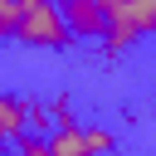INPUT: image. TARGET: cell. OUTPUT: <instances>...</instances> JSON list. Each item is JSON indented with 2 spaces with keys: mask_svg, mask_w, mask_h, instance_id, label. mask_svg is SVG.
<instances>
[{
  "mask_svg": "<svg viewBox=\"0 0 156 156\" xmlns=\"http://www.w3.org/2000/svg\"><path fill=\"white\" fill-rule=\"evenodd\" d=\"M15 39L34 49H63L73 44L58 0H15Z\"/></svg>",
  "mask_w": 156,
  "mask_h": 156,
  "instance_id": "cell-1",
  "label": "cell"
},
{
  "mask_svg": "<svg viewBox=\"0 0 156 156\" xmlns=\"http://www.w3.org/2000/svg\"><path fill=\"white\" fill-rule=\"evenodd\" d=\"M98 39H102L107 54H122V49H132V44L141 39V29H136L127 0H107V20H102V34H98Z\"/></svg>",
  "mask_w": 156,
  "mask_h": 156,
  "instance_id": "cell-2",
  "label": "cell"
},
{
  "mask_svg": "<svg viewBox=\"0 0 156 156\" xmlns=\"http://www.w3.org/2000/svg\"><path fill=\"white\" fill-rule=\"evenodd\" d=\"M63 10V24L73 39H98L102 34V20H107V0H58Z\"/></svg>",
  "mask_w": 156,
  "mask_h": 156,
  "instance_id": "cell-3",
  "label": "cell"
},
{
  "mask_svg": "<svg viewBox=\"0 0 156 156\" xmlns=\"http://www.w3.org/2000/svg\"><path fill=\"white\" fill-rule=\"evenodd\" d=\"M44 141H49L54 156H88V146H83V127L68 117L63 102H58V127H54V136H44Z\"/></svg>",
  "mask_w": 156,
  "mask_h": 156,
  "instance_id": "cell-4",
  "label": "cell"
},
{
  "mask_svg": "<svg viewBox=\"0 0 156 156\" xmlns=\"http://www.w3.org/2000/svg\"><path fill=\"white\" fill-rule=\"evenodd\" d=\"M29 132V102L0 93V141H20Z\"/></svg>",
  "mask_w": 156,
  "mask_h": 156,
  "instance_id": "cell-5",
  "label": "cell"
},
{
  "mask_svg": "<svg viewBox=\"0 0 156 156\" xmlns=\"http://www.w3.org/2000/svg\"><path fill=\"white\" fill-rule=\"evenodd\" d=\"M127 10H132L141 34H156V0H127Z\"/></svg>",
  "mask_w": 156,
  "mask_h": 156,
  "instance_id": "cell-6",
  "label": "cell"
},
{
  "mask_svg": "<svg viewBox=\"0 0 156 156\" xmlns=\"http://www.w3.org/2000/svg\"><path fill=\"white\" fill-rule=\"evenodd\" d=\"M83 146H88V156H107L117 141H112V132H102V127H88V132H83Z\"/></svg>",
  "mask_w": 156,
  "mask_h": 156,
  "instance_id": "cell-7",
  "label": "cell"
},
{
  "mask_svg": "<svg viewBox=\"0 0 156 156\" xmlns=\"http://www.w3.org/2000/svg\"><path fill=\"white\" fill-rule=\"evenodd\" d=\"M15 146H20V156H54V151H49V141H44V136H29V132H24Z\"/></svg>",
  "mask_w": 156,
  "mask_h": 156,
  "instance_id": "cell-8",
  "label": "cell"
},
{
  "mask_svg": "<svg viewBox=\"0 0 156 156\" xmlns=\"http://www.w3.org/2000/svg\"><path fill=\"white\" fill-rule=\"evenodd\" d=\"M0 39H15V0H0Z\"/></svg>",
  "mask_w": 156,
  "mask_h": 156,
  "instance_id": "cell-9",
  "label": "cell"
},
{
  "mask_svg": "<svg viewBox=\"0 0 156 156\" xmlns=\"http://www.w3.org/2000/svg\"><path fill=\"white\" fill-rule=\"evenodd\" d=\"M0 146H5V141H0Z\"/></svg>",
  "mask_w": 156,
  "mask_h": 156,
  "instance_id": "cell-10",
  "label": "cell"
}]
</instances>
